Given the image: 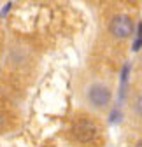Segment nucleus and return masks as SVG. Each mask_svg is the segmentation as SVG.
I'll list each match as a JSON object with an SVG mask.
<instances>
[{"mask_svg":"<svg viewBox=\"0 0 142 147\" xmlns=\"http://www.w3.org/2000/svg\"><path fill=\"white\" fill-rule=\"evenodd\" d=\"M86 98L90 102V105H93L95 109H103L111 102V91L102 82H93L86 91Z\"/></svg>","mask_w":142,"mask_h":147,"instance_id":"f257e3e1","label":"nucleus"},{"mask_svg":"<svg viewBox=\"0 0 142 147\" xmlns=\"http://www.w3.org/2000/svg\"><path fill=\"white\" fill-rule=\"evenodd\" d=\"M109 28H111V33L114 37H118V39H126L133 32V23L126 14H118V16L112 18Z\"/></svg>","mask_w":142,"mask_h":147,"instance_id":"f03ea898","label":"nucleus"},{"mask_svg":"<svg viewBox=\"0 0 142 147\" xmlns=\"http://www.w3.org/2000/svg\"><path fill=\"white\" fill-rule=\"evenodd\" d=\"M97 131H98V128L91 121L82 119V121H77L74 124V137L79 142H90V140H93L97 137Z\"/></svg>","mask_w":142,"mask_h":147,"instance_id":"7ed1b4c3","label":"nucleus"},{"mask_svg":"<svg viewBox=\"0 0 142 147\" xmlns=\"http://www.w3.org/2000/svg\"><path fill=\"white\" fill-rule=\"evenodd\" d=\"M128 70H130V65L125 63L123 65V70H121V88H119V98H123V95H125V86H126V77H128Z\"/></svg>","mask_w":142,"mask_h":147,"instance_id":"20e7f679","label":"nucleus"},{"mask_svg":"<svg viewBox=\"0 0 142 147\" xmlns=\"http://www.w3.org/2000/svg\"><path fill=\"white\" fill-rule=\"evenodd\" d=\"M133 110H135V114L142 117V93H139L133 100Z\"/></svg>","mask_w":142,"mask_h":147,"instance_id":"39448f33","label":"nucleus"},{"mask_svg":"<svg viewBox=\"0 0 142 147\" xmlns=\"http://www.w3.org/2000/svg\"><path fill=\"white\" fill-rule=\"evenodd\" d=\"M142 47V23H139V35L133 42V51H139Z\"/></svg>","mask_w":142,"mask_h":147,"instance_id":"423d86ee","label":"nucleus"},{"mask_svg":"<svg viewBox=\"0 0 142 147\" xmlns=\"http://www.w3.org/2000/svg\"><path fill=\"white\" fill-rule=\"evenodd\" d=\"M2 126H4V116L0 114V130H2Z\"/></svg>","mask_w":142,"mask_h":147,"instance_id":"0eeeda50","label":"nucleus"},{"mask_svg":"<svg viewBox=\"0 0 142 147\" xmlns=\"http://www.w3.org/2000/svg\"><path fill=\"white\" fill-rule=\"evenodd\" d=\"M135 147H142V140H139V142H137V145H135Z\"/></svg>","mask_w":142,"mask_h":147,"instance_id":"6e6552de","label":"nucleus"}]
</instances>
